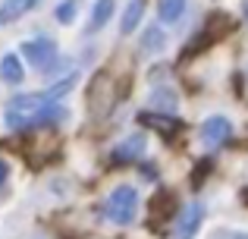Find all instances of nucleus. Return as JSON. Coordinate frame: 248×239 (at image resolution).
Segmentation results:
<instances>
[{
	"label": "nucleus",
	"instance_id": "15",
	"mask_svg": "<svg viewBox=\"0 0 248 239\" xmlns=\"http://www.w3.org/2000/svg\"><path fill=\"white\" fill-rule=\"evenodd\" d=\"M186 3L188 0H157V19L160 25H176L186 16Z\"/></svg>",
	"mask_w": 248,
	"mask_h": 239
},
{
	"label": "nucleus",
	"instance_id": "18",
	"mask_svg": "<svg viewBox=\"0 0 248 239\" xmlns=\"http://www.w3.org/2000/svg\"><path fill=\"white\" fill-rule=\"evenodd\" d=\"M6 176H10V164H6V160L0 158V186L6 183Z\"/></svg>",
	"mask_w": 248,
	"mask_h": 239
},
{
	"label": "nucleus",
	"instance_id": "10",
	"mask_svg": "<svg viewBox=\"0 0 248 239\" xmlns=\"http://www.w3.org/2000/svg\"><path fill=\"white\" fill-rule=\"evenodd\" d=\"M41 0H0V25H13L16 19H22L25 13H31Z\"/></svg>",
	"mask_w": 248,
	"mask_h": 239
},
{
	"label": "nucleus",
	"instance_id": "6",
	"mask_svg": "<svg viewBox=\"0 0 248 239\" xmlns=\"http://www.w3.org/2000/svg\"><path fill=\"white\" fill-rule=\"evenodd\" d=\"M204 221V202H192L179 211V217L173 221V239H195Z\"/></svg>",
	"mask_w": 248,
	"mask_h": 239
},
{
	"label": "nucleus",
	"instance_id": "1",
	"mask_svg": "<svg viewBox=\"0 0 248 239\" xmlns=\"http://www.w3.org/2000/svg\"><path fill=\"white\" fill-rule=\"evenodd\" d=\"M69 120V111L63 104H54L44 92H25L13 95L3 107V123L10 129H35V126H57Z\"/></svg>",
	"mask_w": 248,
	"mask_h": 239
},
{
	"label": "nucleus",
	"instance_id": "16",
	"mask_svg": "<svg viewBox=\"0 0 248 239\" xmlns=\"http://www.w3.org/2000/svg\"><path fill=\"white\" fill-rule=\"evenodd\" d=\"M79 6H82V0H63V3L54 10L57 22H60V25H73V19L79 16Z\"/></svg>",
	"mask_w": 248,
	"mask_h": 239
},
{
	"label": "nucleus",
	"instance_id": "19",
	"mask_svg": "<svg viewBox=\"0 0 248 239\" xmlns=\"http://www.w3.org/2000/svg\"><path fill=\"white\" fill-rule=\"evenodd\" d=\"M245 22H248V0H245Z\"/></svg>",
	"mask_w": 248,
	"mask_h": 239
},
{
	"label": "nucleus",
	"instance_id": "12",
	"mask_svg": "<svg viewBox=\"0 0 248 239\" xmlns=\"http://www.w3.org/2000/svg\"><path fill=\"white\" fill-rule=\"evenodd\" d=\"M141 16H145V0H129L126 10H123V19H120V35H132L139 29Z\"/></svg>",
	"mask_w": 248,
	"mask_h": 239
},
{
	"label": "nucleus",
	"instance_id": "2",
	"mask_svg": "<svg viewBox=\"0 0 248 239\" xmlns=\"http://www.w3.org/2000/svg\"><path fill=\"white\" fill-rule=\"evenodd\" d=\"M104 214H107V221L116 223V227H129V223H135V217H139V189L129 186V183L116 186V189L107 195Z\"/></svg>",
	"mask_w": 248,
	"mask_h": 239
},
{
	"label": "nucleus",
	"instance_id": "3",
	"mask_svg": "<svg viewBox=\"0 0 248 239\" xmlns=\"http://www.w3.org/2000/svg\"><path fill=\"white\" fill-rule=\"evenodd\" d=\"M116 98H120V95H116L113 76L110 73H97L94 82H91V88H88V111L94 113V117H107V113L113 111Z\"/></svg>",
	"mask_w": 248,
	"mask_h": 239
},
{
	"label": "nucleus",
	"instance_id": "7",
	"mask_svg": "<svg viewBox=\"0 0 248 239\" xmlns=\"http://www.w3.org/2000/svg\"><path fill=\"white\" fill-rule=\"evenodd\" d=\"M198 135H201V142H204V148H220L223 142H230V135H232V120L223 117V113H214V117H207L201 123Z\"/></svg>",
	"mask_w": 248,
	"mask_h": 239
},
{
	"label": "nucleus",
	"instance_id": "9",
	"mask_svg": "<svg viewBox=\"0 0 248 239\" xmlns=\"http://www.w3.org/2000/svg\"><path fill=\"white\" fill-rule=\"evenodd\" d=\"M148 107L157 111V113H176L179 111V95H176L170 85H157V88H151V95H148Z\"/></svg>",
	"mask_w": 248,
	"mask_h": 239
},
{
	"label": "nucleus",
	"instance_id": "4",
	"mask_svg": "<svg viewBox=\"0 0 248 239\" xmlns=\"http://www.w3.org/2000/svg\"><path fill=\"white\" fill-rule=\"evenodd\" d=\"M19 54H22L35 69H41V73L60 60V48H57L54 38H31V41H22L19 44Z\"/></svg>",
	"mask_w": 248,
	"mask_h": 239
},
{
	"label": "nucleus",
	"instance_id": "14",
	"mask_svg": "<svg viewBox=\"0 0 248 239\" xmlns=\"http://www.w3.org/2000/svg\"><path fill=\"white\" fill-rule=\"evenodd\" d=\"M116 13V0H97L94 10H91V22H88V35H94V32H101L104 25L113 19Z\"/></svg>",
	"mask_w": 248,
	"mask_h": 239
},
{
	"label": "nucleus",
	"instance_id": "13",
	"mask_svg": "<svg viewBox=\"0 0 248 239\" xmlns=\"http://www.w3.org/2000/svg\"><path fill=\"white\" fill-rule=\"evenodd\" d=\"M22 76H25L22 57H19V54H3V60H0V79H3L6 85H19Z\"/></svg>",
	"mask_w": 248,
	"mask_h": 239
},
{
	"label": "nucleus",
	"instance_id": "5",
	"mask_svg": "<svg viewBox=\"0 0 248 239\" xmlns=\"http://www.w3.org/2000/svg\"><path fill=\"white\" fill-rule=\"evenodd\" d=\"M230 29H232V19L226 16V13H211V16L204 19V25H201V32H195V38H192V48H188V54H195V50H204V48H211V44H214V41H220V38H223Z\"/></svg>",
	"mask_w": 248,
	"mask_h": 239
},
{
	"label": "nucleus",
	"instance_id": "8",
	"mask_svg": "<svg viewBox=\"0 0 248 239\" xmlns=\"http://www.w3.org/2000/svg\"><path fill=\"white\" fill-rule=\"evenodd\" d=\"M148 151V135L145 132H132L123 142H116L113 148V164H135L141 160V154Z\"/></svg>",
	"mask_w": 248,
	"mask_h": 239
},
{
	"label": "nucleus",
	"instance_id": "11",
	"mask_svg": "<svg viewBox=\"0 0 248 239\" xmlns=\"http://www.w3.org/2000/svg\"><path fill=\"white\" fill-rule=\"evenodd\" d=\"M167 48V32L164 25H148L145 35H141V54L145 57H154V54H164Z\"/></svg>",
	"mask_w": 248,
	"mask_h": 239
},
{
	"label": "nucleus",
	"instance_id": "17",
	"mask_svg": "<svg viewBox=\"0 0 248 239\" xmlns=\"http://www.w3.org/2000/svg\"><path fill=\"white\" fill-rule=\"evenodd\" d=\"M217 239H248V230H220Z\"/></svg>",
	"mask_w": 248,
	"mask_h": 239
}]
</instances>
